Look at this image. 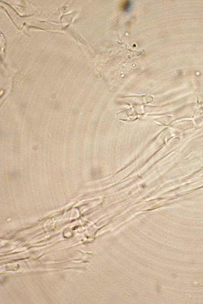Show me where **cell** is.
Wrapping results in <instances>:
<instances>
[{
  "label": "cell",
  "instance_id": "1",
  "mask_svg": "<svg viewBox=\"0 0 203 304\" xmlns=\"http://www.w3.org/2000/svg\"><path fill=\"white\" fill-rule=\"evenodd\" d=\"M133 2L132 1H124L121 3V10L123 12L127 13L131 12L133 7Z\"/></svg>",
  "mask_w": 203,
  "mask_h": 304
}]
</instances>
